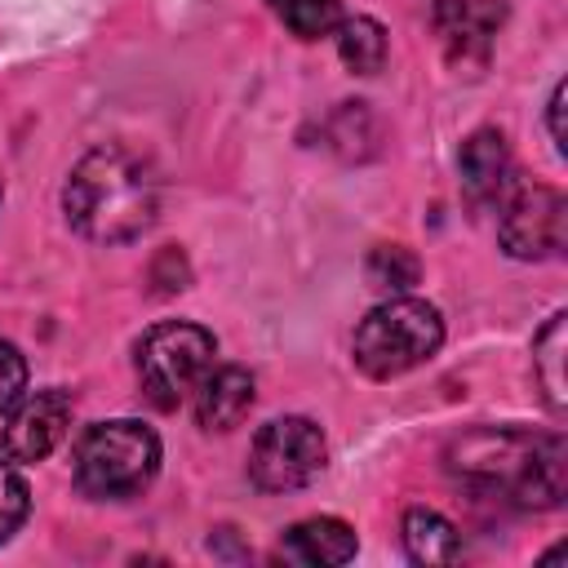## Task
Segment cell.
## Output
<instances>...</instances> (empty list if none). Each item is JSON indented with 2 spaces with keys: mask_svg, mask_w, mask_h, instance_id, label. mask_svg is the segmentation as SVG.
Wrapping results in <instances>:
<instances>
[{
  "mask_svg": "<svg viewBox=\"0 0 568 568\" xmlns=\"http://www.w3.org/2000/svg\"><path fill=\"white\" fill-rule=\"evenodd\" d=\"M550 138L564 151V84H555V93H550Z\"/></svg>",
  "mask_w": 568,
  "mask_h": 568,
  "instance_id": "cell-20",
  "label": "cell"
},
{
  "mask_svg": "<svg viewBox=\"0 0 568 568\" xmlns=\"http://www.w3.org/2000/svg\"><path fill=\"white\" fill-rule=\"evenodd\" d=\"M195 422L204 430H231L244 422V413L253 408V373L240 364H222L209 368L195 382Z\"/></svg>",
  "mask_w": 568,
  "mask_h": 568,
  "instance_id": "cell-10",
  "label": "cell"
},
{
  "mask_svg": "<svg viewBox=\"0 0 568 568\" xmlns=\"http://www.w3.org/2000/svg\"><path fill=\"white\" fill-rule=\"evenodd\" d=\"M27 506H31V497H27L22 475H18L9 462H0V541H4V537H13V532L22 528Z\"/></svg>",
  "mask_w": 568,
  "mask_h": 568,
  "instance_id": "cell-18",
  "label": "cell"
},
{
  "mask_svg": "<svg viewBox=\"0 0 568 568\" xmlns=\"http://www.w3.org/2000/svg\"><path fill=\"white\" fill-rule=\"evenodd\" d=\"M27 390V364L18 355V346L0 342V417L13 408V399Z\"/></svg>",
  "mask_w": 568,
  "mask_h": 568,
  "instance_id": "cell-19",
  "label": "cell"
},
{
  "mask_svg": "<svg viewBox=\"0 0 568 568\" xmlns=\"http://www.w3.org/2000/svg\"><path fill=\"white\" fill-rule=\"evenodd\" d=\"M439 346H444L439 311L408 293L386 297L355 328V364L377 382H390V377L426 364Z\"/></svg>",
  "mask_w": 568,
  "mask_h": 568,
  "instance_id": "cell-4",
  "label": "cell"
},
{
  "mask_svg": "<svg viewBox=\"0 0 568 568\" xmlns=\"http://www.w3.org/2000/svg\"><path fill=\"white\" fill-rule=\"evenodd\" d=\"M333 31H337L342 62L351 71H359V75L382 71V62H386V31H382V22H373V18H342Z\"/></svg>",
  "mask_w": 568,
  "mask_h": 568,
  "instance_id": "cell-15",
  "label": "cell"
},
{
  "mask_svg": "<svg viewBox=\"0 0 568 568\" xmlns=\"http://www.w3.org/2000/svg\"><path fill=\"white\" fill-rule=\"evenodd\" d=\"M213 351H217V342L200 324H186V320L155 324L138 342V382H142V395L155 408H178L195 390V382L213 368Z\"/></svg>",
  "mask_w": 568,
  "mask_h": 568,
  "instance_id": "cell-5",
  "label": "cell"
},
{
  "mask_svg": "<svg viewBox=\"0 0 568 568\" xmlns=\"http://www.w3.org/2000/svg\"><path fill=\"white\" fill-rule=\"evenodd\" d=\"M448 470L479 493H497L515 506L564 501V439L528 430H470L453 444Z\"/></svg>",
  "mask_w": 568,
  "mask_h": 568,
  "instance_id": "cell-2",
  "label": "cell"
},
{
  "mask_svg": "<svg viewBox=\"0 0 568 568\" xmlns=\"http://www.w3.org/2000/svg\"><path fill=\"white\" fill-rule=\"evenodd\" d=\"M271 9L280 13V22L302 36V40H320L342 22L337 0H271Z\"/></svg>",
  "mask_w": 568,
  "mask_h": 568,
  "instance_id": "cell-16",
  "label": "cell"
},
{
  "mask_svg": "<svg viewBox=\"0 0 568 568\" xmlns=\"http://www.w3.org/2000/svg\"><path fill=\"white\" fill-rule=\"evenodd\" d=\"M368 284L382 288V293H404L417 284V257L404 248V244H382L368 253Z\"/></svg>",
  "mask_w": 568,
  "mask_h": 568,
  "instance_id": "cell-17",
  "label": "cell"
},
{
  "mask_svg": "<svg viewBox=\"0 0 568 568\" xmlns=\"http://www.w3.org/2000/svg\"><path fill=\"white\" fill-rule=\"evenodd\" d=\"M71 426V399L67 390H36L18 395L13 408L0 422V444L9 462H40L49 457Z\"/></svg>",
  "mask_w": 568,
  "mask_h": 568,
  "instance_id": "cell-8",
  "label": "cell"
},
{
  "mask_svg": "<svg viewBox=\"0 0 568 568\" xmlns=\"http://www.w3.org/2000/svg\"><path fill=\"white\" fill-rule=\"evenodd\" d=\"M404 550L413 564H453L462 555V541H457V528L439 510L413 506L404 515Z\"/></svg>",
  "mask_w": 568,
  "mask_h": 568,
  "instance_id": "cell-13",
  "label": "cell"
},
{
  "mask_svg": "<svg viewBox=\"0 0 568 568\" xmlns=\"http://www.w3.org/2000/svg\"><path fill=\"white\" fill-rule=\"evenodd\" d=\"M324 457H328V444L311 417H275L253 435L248 479L262 493H293L324 470Z\"/></svg>",
  "mask_w": 568,
  "mask_h": 568,
  "instance_id": "cell-6",
  "label": "cell"
},
{
  "mask_svg": "<svg viewBox=\"0 0 568 568\" xmlns=\"http://www.w3.org/2000/svg\"><path fill=\"white\" fill-rule=\"evenodd\" d=\"M71 470H75L80 493L89 497H102V501L133 497L160 470V435L133 417L98 422L75 439Z\"/></svg>",
  "mask_w": 568,
  "mask_h": 568,
  "instance_id": "cell-3",
  "label": "cell"
},
{
  "mask_svg": "<svg viewBox=\"0 0 568 568\" xmlns=\"http://www.w3.org/2000/svg\"><path fill=\"white\" fill-rule=\"evenodd\" d=\"M67 222L93 244H129L138 240L160 209V182L151 164L124 146L89 151L62 191Z\"/></svg>",
  "mask_w": 568,
  "mask_h": 568,
  "instance_id": "cell-1",
  "label": "cell"
},
{
  "mask_svg": "<svg viewBox=\"0 0 568 568\" xmlns=\"http://www.w3.org/2000/svg\"><path fill=\"white\" fill-rule=\"evenodd\" d=\"M435 22L457 62H479L501 22V0H435Z\"/></svg>",
  "mask_w": 568,
  "mask_h": 568,
  "instance_id": "cell-11",
  "label": "cell"
},
{
  "mask_svg": "<svg viewBox=\"0 0 568 568\" xmlns=\"http://www.w3.org/2000/svg\"><path fill=\"white\" fill-rule=\"evenodd\" d=\"M457 169H462V191L470 195V204H501L506 191L515 186V160L497 129H475L462 142Z\"/></svg>",
  "mask_w": 568,
  "mask_h": 568,
  "instance_id": "cell-9",
  "label": "cell"
},
{
  "mask_svg": "<svg viewBox=\"0 0 568 568\" xmlns=\"http://www.w3.org/2000/svg\"><path fill=\"white\" fill-rule=\"evenodd\" d=\"M564 222H568L564 195L555 186L524 182V186H510L506 191L497 235H501V248L510 257L541 262V257H555L564 248Z\"/></svg>",
  "mask_w": 568,
  "mask_h": 568,
  "instance_id": "cell-7",
  "label": "cell"
},
{
  "mask_svg": "<svg viewBox=\"0 0 568 568\" xmlns=\"http://www.w3.org/2000/svg\"><path fill=\"white\" fill-rule=\"evenodd\" d=\"M564 315H550L546 328L532 337V368H537V382H541V395L555 413H564L568 404V382H564V346H568V333H564Z\"/></svg>",
  "mask_w": 568,
  "mask_h": 568,
  "instance_id": "cell-14",
  "label": "cell"
},
{
  "mask_svg": "<svg viewBox=\"0 0 568 568\" xmlns=\"http://www.w3.org/2000/svg\"><path fill=\"white\" fill-rule=\"evenodd\" d=\"M280 555L293 559V564H346V559H355V532L342 519H328V515L302 519L284 532Z\"/></svg>",
  "mask_w": 568,
  "mask_h": 568,
  "instance_id": "cell-12",
  "label": "cell"
}]
</instances>
